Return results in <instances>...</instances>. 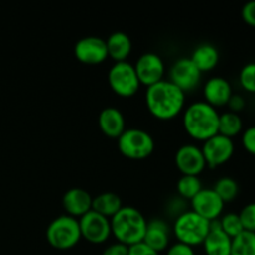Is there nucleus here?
<instances>
[{
    "instance_id": "14",
    "label": "nucleus",
    "mask_w": 255,
    "mask_h": 255,
    "mask_svg": "<svg viewBox=\"0 0 255 255\" xmlns=\"http://www.w3.org/2000/svg\"><path fill=\"white\" fill-rule=\"evenodd\" d=\"M189 202L192 211L209 222L221 218L226 206L213 188H203Z\"/></svg>"
},
{
    "instance_id": "6",
    "label": "nucleus",
    "mask_w": 255,
    "mask_h": 255,
    "mask_svg": "<svg viewBox=\"0 0 255 255\" xmlns=\"http://www.w3.org/2000/svg\"><path fill=\"white\" fill-rule=\"evenodd\" d=\"M117 147L129 159H144L154 149V139L142 128H126L117 138Z\"/></svg>"
},
{
    "instance_id": "23",
    "label": "nucleus",
    "mask_w": 255,
    "mask_h": 255,
    "mask_svg": "<svg viewBox=\"0 0 255 255\" xmlns=\"http://www.w3.org/2000/svg\"><path fill=\"white\" fill-rule=\"evenodd\" d=\"M243 132V121L241 115L234 112L226 111L219 114L218 121V133L233 139V137L238 136Z\"/></svg>"
},
{
    "instance_id": "27",
    "label": "nucleus",
    "mask_w": 255,
    "mask_h": 255,
    "mask_svg": "<svg viewBox=\"0 0 255 255\" xmlns=\"http://www.w3.org/2000/svg\"><path fill=\"white\" fill-rule=\"evenodd\" d=\"M218 222L222 231H223L227 236L231 237L232 239L244 231L238 213L223 214V216H221V218L218 219Z\"/></svg>"
},
{
    "instance_id": "10",
    "label": "nucleus",
    "mask_w": 255,
    "mask_h": 255,
    "mask_svg": "<svg viewBox=\"0 0 255 255\" xmlns=\"http://www.w3.org/2000/svg\"><path fill=\"white\" fill-rule=\"evenodd\" d=\"M236 146L232 138L217 133L203 142L202 152H203L206 164L209 168H217L222 164L227 163L233 157Z\"/></svg>"
},
{
    "instance_id": "22",
    "label": "nucleus",
    "mask_w": 255,
    "mask_h": 255,
    "mask_svg": "<svg viewBox=\"0 0 255 255\" xmlns=\"http://www.w3.org/2000/svg\"><path fill=\"white\" fill-rule=\"evenodd\" d=\"M124 207L122 199L114 192H104L92 197V211L111 219Z\"/></svg>"
},
{
    "instance_id": "18",
    "label": "nucleus",
    "mask_w": 255,
    "mask_h": 255,
    "mask_svg": "<svg viewBox=\"0 0 255 255\" xmlns=\"http://www.w3.org/2000/svg\"><path fill=\"white\" fill-rule=\"evenodd\" d=\"M218 219L211 222V231L202 244L206 255H231L232 238L222 231Z\"/></svg>"
},
{
    "instance_id": "1",
    "label": "nucleus",
    "mask_w": 255,
    "mask_h": 255,
    "mask_svg": "<svg viewBox=\"0 0 255 255\" xmlns=\"http://www.w3.org/2000/svg\"><path fill=\"white\" fill-rule=\"evenodd\" d=\"M144 100L152 116L157 120L168 121L178 116L184 110L186 94L169 80L163 79L147 87Z\"/></svg>"
},
{
    "instance_id": "34",
    "label": "nucleus",
    "mask_w": 255,
    "mask_h": 255,
    "mask_svg": "<svg viewBox=\"0 0 255 255\" xmlns=\"http://www.w3.org/2000/svg\"><path fill=\"white\" fill-rule=\"evenodd\" d=\"M246 105H247L246 100H244V97L242 96V95L233 94L232 95L231 99H229L227 106H228V109H229L228 111L239 115V112H242L244 109H246Z\"/></svg>"
},
{
    "instance_id": "19",
    "label": "nucleus",
    "mask_w": 255,
    "mask_h": 255,
    "mask_svg": "<svg viewBox=\"0 0 255 255\" xmlns=\"http://www.w3.org/2000/svg\"><path fill=\"white\" fill-rule=\"evenodd\" d=\"M97 122L102 133L111 138H119L126 129V120L117 107H105L100 112Z\"/></svg>"
},
{
    "instance_id": "33",
    "label": "nucleus",
    "mask_w": 255,
    "mask_h": 255,
    "mask_svg": "<svg viewBox=\"0 0 255 255\" xmlns=\"http://www.w3.org/2000/svg\"><path fill=\"white\" fill-rule=\"evenodd\" d=\"M184 202L186 201H184L183 198H181L179 196L174 197V198L169 202L168 206H167L168 207V209H167V211L169 212V214H171V216H174L177 218V217L181 216L182 213H184V212L187 211Z\"/></svg>"
},
{
    "instance_id": "29",
    "label": "nucleus",
    "mask_w": 255,
    "mask_h": 255,
    "mask_svg": "<svg viewBox=\"0 0 255 255\" xmlns=\"http://www.w3.org/2000/svg\"><path fill=\"white\" fill-rule=\"evenodd\" d=\"M238 214L244 231L255 233V202L244 206Z\"/></svg>"
},
{
    "instance_id": "25",
    "label": "nucleus",
    "mask_w": 255,
    "mask_h": 255,
    "mask_svg": "<svg viewBox=\"0 0 255 255\" xmlns=\"http://www.w3.org/2000/svg\"><path fill=\"white\" fill-rule=\"evenodd\" d=\"M231 255H255V233L243 231L232 239Z\"/></svg>"
},
{
    "instance_id": "17",
    "label": "nucleus",
    "mask_w": 255,
    "mask_h": 255,
    "mask_svg": "<svg viewBox=\"0 0 255 255\" xmlns=\"http://www.w3.org/2000/svg\"><path fill=\"white\" fill-rule=\"evenodd\" d=\"M62 207L67 216L79 219L92 209V197L86 189L71 188L62 197Z\"/></svg>"
},
{
    "instance_id": "30",
    "label": "nucleus",
    "mask_w": 255,
    "mask_h": 255,
    "mask_svg": "<svg viewBox=\"0 0 255 255\" xmlns=\"http://www.w3.org/2000/svg\"><path fill=\"white\" fill-rule=\"evenodd\" d=\"M242 144L252 156H255V126H251L242 132Z\"/></svg>"
},
{
    "instance_id": "3",
    "label": "nucleus",
    "mask_w": 255,
    "mask_h": 255,
    "mask_svg": "<svg viewBox=\"0 0 255 255\" xmlns=\"http://www.w3.org/2000/svg\"><path fill=\"white\" fill-rule=\"evenodd\" d=\"M111 233L119 243L131 247L143 241L147 219L137 208L124 206L111 219Z\"/></svg>"
},
{
    "instance_id": "2",
    "label": "nucleus",
    "mask_w": 255,
    "mask_h": 255,
    "mask_svg": "<svg viewBox=\"0 0 255 255\" xmlns=\"http://www.w3.org/2000/svg\"><path fill=\"white\" fill-rule=\"evenodd\" d=\"M219 112L206 101H196L183 110L184 131L197 141H207L218 133Z\"/></svg>"
},
{
    "instance_id": "11",
    "label": "nucleus",
    "mask_w": 255,
    "mask_h": 255,
    "mask_svg": "<svg viewBox=\"0 0 255 255\" xmlns=\"http://www.w3.org/2000/svg\"><path fill=\"white\" fill-rule=\"evenodd\" d=\"M174 163L183 176H199L207 167L202 148L193 143H186L177 149Z\"/></svg>"
},
{
    "instance_id": "35",
    "label": "nucleus",
    "mask_w": 255,
    "mask_h": 255,
    "mask_svg": "<svg viewBox=\"0 0 255 255\" xmlns=\"http://www.w3.org/2000/svg\"><path fill=\"white\" fill-rule=\"evenodd\" d=\"M128 255H159V253L141 242V243L128 247Z\"/></svg>"
},
{
    "instance_id": "21",
    "label": "nucleus",
    "mask_w": 255,
    "mask_h": 255,
    "mask_svg": "<svg viewBox=\"0 0 255 255\" xmlns=\"http://www.w3.org/2000/svg\"><path fill=\"white\" fill-rule=\"evenodd\" d=\"M189 59L203 74V72L212 71L214 67H217L219 62V51L214 45L201 44L193 50Z\"/></svg>"
},
{
    "instance_id": "7",
    "label": "nucleus",
    "mask_w": 255,
    "mask_h": 255,
    "mask_svg": "<svg viewBox=\"0 0 255 255\" xmlns=\"http://www.w3.org/2000/svg\"><path fill=\"white\" fill-rule=\"evenodd\" d=\"M110 87L121 97H131L139 90V80L134 66L128 61L114 62L107 74Z\"/></svg>"
},
{
    "instance_id": "36",
    "label": "nucleus",
    "mask_w": 255,
    "mask_h": 255,
    "mask_svg": "<svg viewBox=\"0 0 255 255\" xmlns=\"http://www.w3.org/2000/svg\"><path fill=\"white\" fill-rule=\"evenodd\" d=\"M101 255H128V247L116 242V243L114 244H110V246L102 252Z\"/></svg>"
},
{
    "instance_id": "9",
    "label": "nucleus",
    "mask_w": 255,
    "mask_h": 255,
    "mask_svg": "<svg viewBox=\"0 0 255 255\" xmlns=\"http://www.w3.org/2000/svg\"><path fill=\"white\" fill-rule=\"evenodd\" d=\"M79 224L81 238L86 239L91 244L105 243L112 234L110 218L96 213L92 209L79 218Z\"/></svg>"
},
{
    "instance_id": "4",
    "label": "nucleus",
    "mask_w": 255,
    "mask_h": 255,
    "mask_svg": "<svg viewBox=\"0 0 255 255\" xmlns=\"http://www.w3.org/2000/svg\"><path fill=\"white\" fill-rule=\"evenodd\" d=\"M211 231V222L204 219L192 209H187L184 213L174 218L173 232L177 242L187 244L189 247L202 246L204 239Z\"/></svg>"
},
{
    "instance_id": "5",
    "label": "nucleus",
    "mask_w": 255,
    "mask_h": 255,
    "mask_svg": "<svg viewBox=\"0 0 255 255\" xmlns=\"http://www.w3.org/2000/svg\"><path fill=\"white\" fill-rule=\"evenodd\" d=\"M46 239L52 248L59 251L74 248L81 241L79 219L67 214L56 217L47 226Z\"/></svg>"
},
{
    "instance_id": "20",
    "label": "nucleus",
    "mask_w": 255,
    "mask_h": 255,
    "mask_svg": "<svg viewBox=\"0 0 255 255\" xmlns=\"http://www.w3.org/2000/svg\"><path fill=\"white\" fill-rule=\"evenodd\" d=\"M107 54L115 62L127 61L131 55L132 41L128 35L124 31H115L106 40Z\"/></svg>"
},
{
    "instance_id": "26",
    "label": "nucleus",
    "mask_w": 255,
    "mask_h": 255,
    "mask_svg": "<svg viewBox=\"0 0 255 255\" xmlns=\"http://www.w3.org/2000/svg\"><path fill=\"white\" fill-rule=\"evenodd\" d=\"M214 192L221 197L224 203H231L238 197L239 184L234 178L228 176L221 177L213 187Z\"/></svg>"
},
{
    "instance_id": "15",
    "label": "nucleus",
    "mask_w": 255,
    "mask_h": 255,
    "mask_svg": "<svg viewBox=\"0 0 255 255\" xmlns=\"http://www.w3.org/2000/svg\"><path fill=\"white\" fill-rule=\"evenodd\" d=\"M172 228L164 219L152 218L147 222L146 232H144L143 243L157 253L164 252L169 247L171 242Z\"/></svg>"
},
{
    "instance_id": "28",
    "label": "nucleus",
    "mask_w": 255,
    "mask_h": 255,
    "mask_svg": "<svg viewBox=\"0 0 255 255\" xmlns=\"http://www.w3.org/2000/svg\"><path fill=\"white\" fill-rule=\"evenodd\" d=\"M239 84L249 94H255V62H249L239 72Z\"/></svg>"
},
{
    "instance_id": "24",
    "label": "nucleus",
    "mask_w": 255,
    "mask_h": 255,
    "mask_svg": "<svg viewBox=\"0 0 255 255\" xmlns=\"http://www.w3.org/2000/svg\"><path fill=\"white\" fill-rule=\"evenodd\" d=\"M203 189V184L198 176H183L177 181V193L184 201H191Z\"/></svg>"
},
{
    "instance_id": "8",
    "label": "nucleus",
    "mask_w": 255,
    "mask_h": 255,
    "mask_svg": "<svg viewBox=\"0 0 255 255\" xmlns=\"http://www.w3.org/2000/svg\"><path fill=\"white\" fill-rule=\"evenodd\" d=\"M202 75L189 57H179L169 67L168 80L186 94L201 84Z\"/></svg>"
},
{
    "instance_id": "31",
    "label": "nucleus",
    "mask_w": 255,
    "mask_h": 255,
    "mask_svg": "<svg viewBox=\"0 0 255 255\" xmlns=\"http://www.w3.org/2000/svg\"><path fill=\"white\" fill-rule=\"evenodd\" d=\"M242 19L249 26L255 27V0L246 2L242 7Z\"/></svg>"
},
{
    "instance_id": "16",
    "label": "nucleus",
    "mask_w": 255,
    "mask_h": 255,
    "mask_svg": "<svg viewBox=\"0 0 255 255\" xmlns=\"http://www.w3.org/2000/svg\"><path fill=\"white\" fill-rule=\"evenodd\" d=\"M232 95L233 89L231 82L222 76L211 77L203 86V101L213 106L214 109L227 106Z\"/></svg>"
},
{
    "instance_id": "13",
    "label": "nucleus",
    "mask_w": 255,
    "mask_h": 255,
    "mask_svg": "<svg viewBox=\"0 0 255 255\" xmlns=\"http://www.w3.org/2000/svg\"><path fill=\"white\" fill-rule=\"evenodd\" d=\"M134 70H136L137 77L139 84L149 87L163 80L166 67L164 62L159 55L154 52H144L134 62Z\"/></svg>"
},
{
    "instance_id": "12",
    "label": "nucleus",
    "mask_w": 255,
    "mask_h": 255,
    "mask_svg": "<svg viewBox=\"0 0 255 255\" xmlns=\"http://www.w3.org/2000/svg\"><path fill=\"white\" fill-rule=\"evenodd\" d=\"M74 54L77 61L85 65H99L107 60L106 40L99 36H86L75 44Z\"/></svg>"
},
{
    "instance_id": "32",
    "label": "nucleus",
    "mask_w": 255,
    "mask_h": 255,
    "mask_svg": "<svg viewBox=\"0 0 255 255\" xmlns=\"http://www.w3.org/2000/svg\"><path fill=\"white\" fill-rule=\"evenodd\" d=\"M166 255H196V253H194V249L192 247L177 242V243L172 244L167 248Z\"/></svg>"
}]
</instances>
